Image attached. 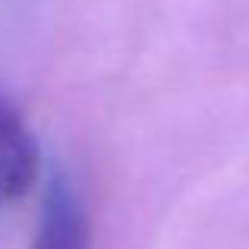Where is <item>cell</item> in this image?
Returning a JSON list of instances; mask_svg holds the SVG:
<instances>
[{"instance_id":"cell-1","label":"cell","mask_w":249,"mask_h":249,"mask_svg":"<svg viewBox=\"0 0 249 249\" xmlns=\"http://www.w3.org/2000/svg\"><path fill=\"white\" fill-rule=\"evenodd\" d=\"M41 174V148L22 110L0 95V208L32 189Z\"/></svg>"},{"instance_id":"cell-2","label":"cell","mask_w":249,"mask_h":249,"mask_svg":"<svg viewBox=\"0 0 249 249\" xmlns=\"http://www.w3.org/2000/svg\"><path fill=\"white\" fill-rule=\"evenodd\" d=\"M32 249H89V227H85L82 205L63 177H57L48 189Z\"/></svg>"}]
</instances>
